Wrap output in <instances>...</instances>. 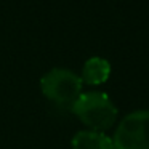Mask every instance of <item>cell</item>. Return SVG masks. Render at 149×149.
<instances>
[{"mask_svg": "<svg viewBox=\"0 0 149 149\" xmlns=\"http://www.w3.org/2000/svg\"><path fill=\"white\" fill-rule=\"evenodd\" d=\"M114 149H149V111L125 116L112 136Z\"/></svg>", "mask_w": 149, "mask_h": 149, "instance_id": "cell-3", "label": "cell"}, {"mask_svg": "<svg viewBox=\"0 0 149 149\" xmlns=\"http://www.w3.org/2000/svg\"><path fill=\"white\" fill-rule=\"evenodd\" d=\"M72 149H114L112 138L103 132L82 130L72 136Z\"/></svg>", "mask_w": 149, "mask_h": 149, "instance_id": "cell-5", "label": "cell"}, {"mask_svg": "<svg viewBox=\"0 0 149 149\" xmlns=\"http://www.w3.org/2000/svg\"><path fill=\"white\" fill-rule=\"evenodd\" d=\"M71 111L80 119L82 123L88 127V130L103 133L109 130L117 119L116 104L103 91L82 93Z\"/></svg>", "mask_w": 149, "mask_h": 149, "instance_id": "cell-1", "label": "cell"}, {"mask_svg": "<svg viewBox=\"0 0 149 149\" xmlns=\"http://www.w3.org/2000/svg\"><path fill=\"white\" fill-rule=\"evenodd\" d=\"M111 75V64L107 59L101 56H93L87 59L82 68L80 79L84 84L88 85H101L109 79Z\"/></svg>", "mask_w": 149, "mask_h": 149, "instance_id": "cell-4", "label": "cell"}, {"mask_svg": "<svg viewBox=\"0 0 149 149\" xmlns=\"http://www.w3.org/2000/svg\"><path fill=\"white\" fill-rule=\"evenodd\" d=\"M82 87L84 82L80 75L64 68L52 69L40 79L42 93L47 100L61 109H72L75 101L82 95Z\"/></svg>", "mask_w": 149, "mask_h": 149, "instance_id": "cell-2", "label": "cell"}]
</instances>
